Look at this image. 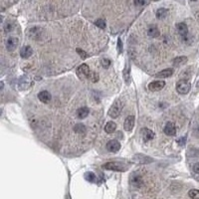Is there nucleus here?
Masks as SVG:
<instances>
[{
	"label": "nucleus",
	"instance_id": "nucleus-9",
	"mask_svg": "<svg viewBox=\"0 0 199 199\" xmlns=\"http://www.w3.org/2000/svg\"><path fill=\"white\" fill-rule=\"evenodd\" d=\"M133 127H135V116H129L124 120V129L127 132H132Z\"/></svg>",
	"mask_w": 199,
	"mask_h": 199
},
{
	"label": "nucleus",
	"instance_id": "nucleus-7",
	"mask_svg": "<svg viewBox=\"0 0 199 199\" xmlns=\"http://www.w3.org/2000/svg\"><path fill=\"white\" fill-rule=\"evenodd\" d=\"M120 148V144L116 140H112L107 144V149L110 151V152H118Z\"/></svg>",
	"mask_w": 199,
	"mask_h": 199
},
{
	"label": "nucleus",
	"instance_id": "nucleus-15",
	"mask_svg": "<svg viewBox=\"0 0 199 199\" xmlns=\"http://www.w3.org/2000/svg\"><path fill=\"white\" fill-rule=\"evenodd\" d=\"M89 112H90V110L88 108L83 107V108H80V109L77 111V116L79 119H85L86 116H88Z\"/></svg>",
	"mask_w": 199,
	"mask_h": 199
},
{
	"label": "nucleus",
	"instance_id": "nucleus-5",
	"mask_svg": "<svg viewBox=\"0 0 199 199\" xmlns=\"http://www.w3.org/2000/svg\"><path fill=\"white\" fill-rule=\"evenodd\" d=\"M164 86H165V82L158 80V81H154V82L149 83L148 88L149 91H151V92H158V91H160L164 88Z\"/></svg>",
	"mask_w": 199,
	"mask_h": 199
},
{
	"label": "nucleus",
	"instance_id": "nucleus-30",
	"mask_svg": "<svg viewBox=\"0 0 199 199\" xmlns=\"http://www.w3.org/2000/svg\"><path fill=\"white\" fill-rule=\"evenodd\" d=\"M4 29H5V32H10L11 30L13 29V26H12L10 23H6V25H5V27H4Z\"/></svg>",
	"mask_w": 199,
	"mask_h": 199
},
{
	"label": "nucleus",
	"instance_id": "nucleus-32",
	"mask_svg": "<svg viewBox=\"0 0 199 199\" xmlns=\"http://www.w3.org/2000/svg\"><path fill=\"white\" fill-rule=\"evenodd\" d=\"M185 140H186V137H181V138H179L178 140H177V142L180 144V145H184V144H185Z\"/></svg>",
	"mask_w": 199,
	"mask_h": 199
},
{
	"label": "nucleus",
	"instance_id": "nucleus-16",
	"mask_svg": "<svg viewBox=\"0 0 199 199\" xmlns=\"http://www.w3.org/2000/svg\"><path fill=\"white\" fill-rule=\"evenodd\" d=\"M186 62H187V58L185 57V56H180V57L175 58L173 60V62H172V64H173V66H175V67H179V66L184 65Z\"/></svg>",
	"mask_w": 199,
	"mask_h": 199
},
{
	"label": "nucleus",
	"instance_id": "nucleus-4",
	"mask_svg": "<svg viewBox=\"0 0 199 199\" xmlns=\"http://www.w3.org/2000/svg\"><path fill=\"white\" fill-rule=\"evenodd\" d=\"M103 167L108 170H115V171H124V164L120 162H108L104 164Z\"/></svg>",
	"mask_w": 199,
	"mask_h": 199
},
{
	"label": "nucleus",
	"instance_id": "nucleus-33",
	"mask_svg": "<svg viewBox=\"0 0 199 199\" xmlns=\"http://www.w3.org/2000/svg\"><path fill=\"white\" fill-rule=\"evenodd\" d=\"M196 87H197V88H199V81L197 82V85H196Z\"/></svg>",
	"mask_w": 199,
	"mask_h": 199
},
{
	"label": "nucleus",
	"instance_id": "nucleus-1",
	"mask_svg": "<svg viewBox=\"0 0 199 199\" xmlns=\"http://www.w3.org/2000/svg\"><path fill=\"white\" fill-rule=\"evenodd\" d=\"M77 74L79 77H85L86 79H89L93 83H96L99 81V74L91 71L87 64H82L80 67H78Z\"/></svg>",
	"mask_w": 199,
	"mask_h": 199
},
{
	"label": "nucleus",
	"instance_id": "nucleus-34",
	"mask_svg": "<svg viewBox=\"0 0 199 199\" xmlns=\"http://www.w3.org/2000/svg\"><path fill=\"white\" fill-rule=\"evenodd\" d=\"M191 1H196V0H191Z\"/></svg>",
	"mask_w": 199,
	"mask_h": 199
},
{
	"label": "nucleus",
	"instance_id": "nucleus-24",
	"mask_svg": "<svg viewBox=\"0 0 199 199\" xmlns=\"http://www.w3.org/2000/svg\"><path fill=\"white\" fill-rule=\"evenodd\" d=\"M74 129H75L76 132H86V127H85V125L82 124H76L75 128H74Z\"/></svg>",
	"mask_w": 199,
	"mask_h": 199
},
{
	"label": "nucleus",
	"instance_id": "nucleus-12",
	"mask_svg": "<svg viewBox=\"0 0 199 199\" xmlns=\"http://www.w3.org/2000/svg\"><path fill=\"white\" fill-rule=\"evenodd\" d=\"M177 31H178L179 33V35L181 37H186L187 36V34H188V27H187V25L183 23V22H181V23H178L177 24Z\"/></svg>",
	"mask_w": 199,
	"mask_h": 199
},
{
	"label": "nucleus",
	"instance_id": "nucleus-29",
	"mask_svg": "<svg viewBox=\"0 0 199 199\" xmlns=\"http://www.w3.org/2000/svg\"><path fill=\"white\" fill-rule=\"evenodd\" d=\"M135 4L136 6H142L145 4V0H135Z\"/></svg>",
	"mask_w": 199,
	"mask_h": 199
},
{
	"label": "nucleus",
	"instance_id": "nucleus-10",
	"mask_svg": "<svg viewBox=\"0 0 199 199\" xmlns=\"http://www.w3.org/2000/svg\"><path fill=\"white\" fill-rule=\"evenodd\" d=\"M131 183L133 185V186L136 187H140L144 183V181H142V178L140 174L137 173H132V176H131Z\"/></svg>",
	"mask_w": 199,
	"mask_h": 199
},
{
	"label": "nucleus",
	"instance_id": "nucleus-2",
	"mask_svg": "<svg viewBox=\"0 0 199 199\" xmlns=\"http://www.w3.org/2000/svg\"><path fill=\"white\" fill-rule=\"evenodd\" d=\"M123 107H124V104L123 102L120 101V100H116L115 103L112 104L111 109L109 111V116L112 119H116L118 116H120V114L122 112V110H123Z\"/></svg>",
	"mask_w": 199,
	"mask_h": 199
},
{
	"label": "nucleus",
	"instance_id": "nucleus-27",
	"mask_svg": "<svg viewBox=\"0 0 199 199\" xmlns=\"http://www.w3.org/2000/svg\"><path fill=\"white\" fill-rule=\"evenodd\" d=\"M118 51H119L120 54L123 53V42L120 38L118 39Z\"/></svg>",
	"mask_w": 199,
	"mask_h": 199
},
{
	"label": "nucleus",
	"instance_id": "nucleus-11",
	"mask_svg": "<svg viewBox=\"0 0 199 199\" xmlns=\"http://www.w3.org/2000/svg\"><path fill=\"white\" fill-rule=\"evenodd\" d=\"M38 99L40 100V101L42 103H49L51 101V99H52V96H51V94L48 92V91H42V92H40L38 94Z\"/></svg>",
	"mask_w": 199,
	"mask_h": 199
},
{
	"label": "nucleus",
	"instance_id": "nucleus-8",
	"mask_svg": "<svg viewBox=\"0 0 199 199\" xmlns=\"http://www.w3.org/2000/svg\"><path fill=\"white\" fill-rule=\"evenodd\" d=\"M163 132H164V133H165V135L169 136H175V133H176L175 124H174L173 123H171V122H168V123L165 124V127L163 128Z\"/></svg>",
	"mask_w": 199,
	"mask_h": 199
},
{
	"label": "nucleus",
	"instance_id": "nucleus-22",
	"mask_svg": "<svg viewBox=\"0 0 199 199\" xmlns=\"http://www.w3.org/2000/svg\"><path fill=\"white\" fill-rule=\"evenodd\" d=\"M188 195L191 199H199V190L198 189H191L189 190Z\"/></svg>",
	"mask_w": 199,
	"mask_h": 199
},
{
	"label": "nucleus",
	"instance_id": "nucleus-20",
	"mask_svg": "<svg viewBox=\"0 0 199 199\" xmlns=\"http://www.w3.org/2000/svg\"><path fill=\"white\" fill-rule=\"evenodd\" d=\"M116 129V123L114 122H109L107 124H106V127H105V131L106 132L108 133H112V132H114L115 131Z\"/></svg>",
	"mask_w": 199,
	"mask_h": 199
},
{
	"label": "nucleus",
	"instance_id": "nucleus-21",
	"mask_svg": "<svg viewBox=\"0 0 199 199\" xmlns=\"http://www.w3.org/2000/svg\"><path fill=\"white\" fill-rule=\"evenodd\" d=\"M167 13H168V11H167V9H165V8H159V9L156 11V18H158V19L165 18Z\"/></svg>",
	"mask_w": 199,
	"mask_h": 199
},
{
	"label": "nucleus",
	"instance_id": "nucleus-3",
	"mask_svg": "<svg viewBox=\"0 0 199 199\" xmlns=\"http://www.w3.org/2000/svg\"><path fill=\"white\" fill-rule=\"evenodd\" d=\"M190 88H191V86H190V83L186 80H180L177 82L176 84V91L177 93H179L181 95H186L189 93L190 91Z\"/></svg>",
	"mask_w": 199,
	"mask_h": 199
},
{
	"label": "nucleus",
	"instance_id": "nucleus-13",
	"mask_svg": "<svg viewBox=\"0 0 199 199\" xmlns=\"http://www.w3.org/2000/svg\"><path fill=\"white\" fill-rule=\"evenodd\" d=\"M33 53V50L30 46H24L20 51V56L23 59H28L29 57H31V55Z\"/></svg>",
	"mask_w": 199,
	"mask_h": 199
},
{
	"label": "nucleus",
	"instance_id": "nucleus-18",
	"mask_svg": "<svg viewBox=\"0 0 199 199\" xmlns=\"http://www.w3.org/2000/svg\"><path fill=\"white\" fill-rule=\"evenodd\" d=\"M137 157H140V159H133L135 161H137V162H140V163H148V162H151V161H153V159L152 158H149L148 156H146V155H141V154H138L136 155Z\"/></svg>",
	"mask_w": 199,
	"mask_h": 199
},
{
	"label": "nucleus",
	"instance_id": "nucleus-23",
	"mask_svg": "<svg viewBox=\"0 0 199 199\" xmlns=\"http://www.w3.org/2000/svg\"><path fill=\"white\" fill-rule=\"evenodd\" d=\"M85 178L87 179L90 182H95L96 181V175L93 172H87V173L85 174Z\"/></svg>",
	"mask_w": 199,
	"mask_h": 199
},
{
	"label": "nucleus",
	"instance_id": "nucleus-28",
	"mask_svg": "<svg viewBox=\"0 0 199 199\" xmlns=\"http://www.w3.org/2000/svg\"><path fill=\"white\" fill-rule=\"evenodd\" d=\"M102 65H103V66L105 67V68H108V67H109L110 65H111V61H110L109 59H103V60H102Z\"/></svg>",
	"mask_w": 199,
	"mask_h": 199
},
{
	"label": "nucleus",
	"instance_id": "nucleus-6",
	"mask_svg": "<svg viewBox=\"0 0 199 199\" xmlns=\"http://www.w3.org/2000/svg\"><path fill=\"white\" fill-rule=\"evenodd\" d=\"M19 44V40L18 38L16 37H9L6 40V49L9 52H13Z\"/></svg>",
	"mask_w": 199,
	"mask_h": 199
},
{
	"label": "nucleus",
	"instance_id": "nucleus-25",
	"mask_svg": "<svg viewBox=\"0 0 199 199\" xmlns=\"http://www.w3.org/2000/svg\"><path fill=\"white\" fill-rule=\"evenodd\" d=\"M95 24H96L97 27L101 28V29H105L106 28V22L103 19H98L96 22H95Z\"/></svg>",
	"mask_w": 199,
	"mask_h": 199
},
{
	"label": "nucleus",
	"instance_id": "nucleus-26",
	"mask_svg": "<svg viewBox=\"0 0 199 199\" xmlns=\"http://www.w3.org/2000/svg\"><path fill=\"white\" fill-rule=\"evenodd\" d=\"M77 52H78V53H79V55L81 56V57H82V59H83V60H85L86 58H88V54L86 53L85 51H83V50H82V49H79V48H77Z\"/></svg>",
	"mask_w": 199,
	"mask_h": 199
},
{
	"label": "nucleus",
	"instance_id": "nucleus-19",
	"mask_svg": "<svg viewBox=\"0 0 199 199\" xmlns=\"http://www.w3.org/2000/svg\"><path fill=\"white\" fill-rule=\"evenodd\" d=\"M148 34V36H151V37H158L159 36V30L157 29V27L155 25H152L149 27Z\"/></svg>",
	"mask_w": 199,
	"mask_h": 199
},
{
	"label": "nucleus",
	"instance_id": "nucleus-31",
	"mask_svg": "<svg viewBox=\"0 0 199 199\" xmlns=\"http://www.w3.org/2000/svg\"><path fill=\"white\" fill-rule=\"evenodd\" d=\"M193 171L195 172V173L199 174V163H195L193 165Z\"/></svg>",
	"mask_w": 199,
	"mask_h": 199
},
{
	"label": "nucleus",
	"instance_id": "nucleus-14",
	"mask_svg": "<svg viewBox=\"0 0 199 199\" xmlns=\"http://www.w3.org/2000/svg\"><path fill=\"white\" fill-rule=\"evenodd\" d=\"M142 132H144V140L145 141H149L151 140H153L155 135H154V132L151 131V129L149 128H144L142 129Z\"/></svg>",
	"mask_w": 199,
	"mask_h": 199
},
{
	"label": "nucleus",
	"instance_id": "nucleus-17",
	"mask_svg": "<svg viewBox=\"0 0 199 199\" xmlns=\"http://www.w3.org/2000/svg\"><path fill=\"white\" fill-rule=\"evenodd\" d=\"M173 74V70L172 69H165V70H162L161 72L157 73L155 77L156 78H168Z\"/></svg>",
	"mask_w": 199,
	"mask_h": 199
}]
</instances>
